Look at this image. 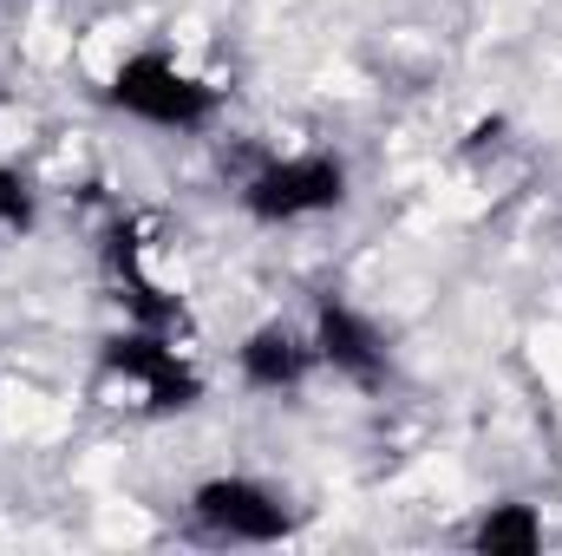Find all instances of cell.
<instances>
[{
    "instance_id": "cell-1",
    "label": "cell",
    "mask_w": 562,
    "mask_h": 556,
    "mask_svg": "<svg viewBox=\"0 0 562 556\" xmlns=\"http://www.w3.org/2000/svg\"><path fill=\"white\" fill-rule=\"evenodd\" d=\"M112 105L157 132H203L216 119V86H203L196 73H183L164 53H132L112 73Z\"/></svg>"
},
{
    "instance_id": "cell-7",
    "label": "cell",
    "mask_w": 562,
    "mask_h": 556,
    "mask_svg": "<svg viewBox=\"0 0 562 556\" xmlns=\"http://www.w3.org/2000/svg\"><path fill=\"white\" fill-rule=\"evenodd\" d=\"M471 544L484 556H537L543 551V518H537L530 504H497V511L471 531Z\"/></svg>"
},
{
    "instance_id": "cell-8",
    "label": "cell",
    "mask_w": 562,
    "mask_h": 556,
    "mask_svg": "<svg viewBox=\"0 0 562 556\" xmlns=\"http://www.w3.org/2000/svg\"><path fill=\"white\" fill-rule=\"evenodd\" d=\"M26 223H33V190L20 170L0 164V230H26Z\"/></svg>"
},
{
    "instance_id": "cell-3",
    "label": "cell",
    "mask_w": 562,
    "mask_h": 556,
    "mask_svg": "<svg viewBox=\"0 0 562 556\" xmlns=\"http://www.w3.org/2000/svg\"><path fill=\"white\" fill-rule=\"evenodd\" d=\"M190 518L216 544H281L294 531V511L281 504V491L256 485V478H210V485H196Z\"/></svg>"
},
{
    "instance_id": "cell-2",
    "label": "cell",
    "mask_w": 562,
    "mask_h": 556,
    "mask_svg": "<svg viewBox=\"0 0 562 556\" xmlns=\"http://www.w3.org/2000/svg\"><path fill=\"white\" fill-rule=\"evenodd\" d=\"M340 203H347V164L327 151L276 157L243 184V210L256 223H301V216H327Z\"/></svg>"
},
{
    "instance_id": "cell-6",
    "label": "cell",
    "mask_w": 562,
    "mask_h": 556,
    "mask_svg": "<svg viewBox=\"0 0 562 556\" xmlns=\"http://www.w3.org/2000/svg\"><path fill=\"white\" fill-rule=\"evenodd\" d=\"M314 341H301L294 327H281V321H262L249 341H243V380L256 387V393H294L307 374H314Z\"/></svg>"
},
{
    "instance_id": "cell-5",
    "label": "cell",
    "mask_w": 562,
    "mask_h": 556,
    "mask_svg": "<svg viewBox=\"0 0 562 556\" xmlns=\"http://www.w3.org/2000/svg\"><path fill=\"white\" fill-rule=\"evenodd\" d=\"M314 354L334 367V374H347L353 387H386V374H393V354H386V334L360 314V308H347V301H321V321H314Z\"/></svg>"
},
{
    "instance_id": "cell-4",
    "label": "cell",
    "mask_w": 562,
    "mask_h": 556,
    "mask_svg": "<svg viewBox=\"0 0 562 556\" xmlns=\"http://www.w3.org/2000/svg\"><path fill=\"white\" fill-rule=\"evenodd\" d=\"M105 374L138 387L144 413H183L203 400V380L177 360V347L164 341V327H132L119 341H105Z\"/></svg>"
}]
</instances>
